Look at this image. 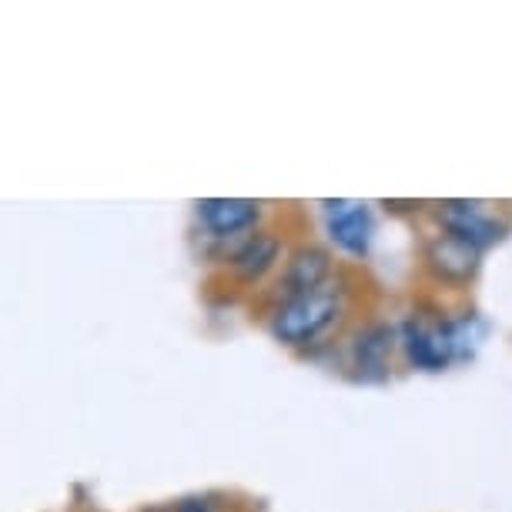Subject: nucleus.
I'll list each match as a JSON object with an SVG mask.
<instances>
[{
  "mask_svg": "<svg viewBox=\"0 0 512 512\" xmlns=\"http://www.w3.org/2000/svg\"><path fill=\"white\" fill-rule=\"evenodd\" d=\"M345 315V298L342 288L325 285L318 292L288 298L278 302L268 315V335L275 342L288 345V349H312L332 328L342 322Z\"/></svg>",
  "mask_w": 512,
  "mask_h": 512,
  "instance_id": "f257e3e1",
  "label": "nucleus"
},
{
  "mask_svg": "<svg viewBox=\"0 0 512 512\" xmlns=\"http://www.w3.org/2000/svg\"><path fill=\"white\" fill-rule=\"evenodd\" d=\"M399 332V349L405 362L412 369L422 372H442L452 365V332L449 318H425V315H409L405 322L395 328Z\"/></svg>",
  "mask_w": 512,
  "mask_h": 512,
  "instance_id": "f03ea898",
  "label": "nucleus"
},
{
  "mask_svg": "<svg viewBox=\"0 0 512 512\" xmlns=\"http://www.w3.org/2000/svg\"><path fill=\"white\" fill-rule=\"evenodd\" d=\"M422 268L425 275L432 278L436 285H446V288H469L476 282L479 268H482V251H476L472 245H466L462 238L456 235H432L425 241L422 248Z\"/></svg>",
  "mask_w": 512,
  "mask_h": 512,
  "instance_id": "7ed1b4c3",
  "label": "nucleus"
},
{
  "mask_svg": "<svg viewBox=\"0 0 512 512\" xmlns=\"http://www.w3.org/2000/svg\"><path fill=\"white\" fill-rule=\"evenodd\" d=\"M282 262H285L282 272H278V278H275V305L288 302V298L318 292V288H325L328 282H332V272H335L332 251L315 245V241H302V245H295Z\"/></svg>",
  "mask_w": 512,
  "mask_h": 512,
  "instance_id": "20e7f679",
  "label": "nucleus"
},
{
  "mask_svg": "<svg viewBox=\"0 0 512 512\" xmlns=\"http://www.w3.org/2000/svg\"><path fill=\"white\" fill-rule=\"evenodd\" d=\"M265 205L251 198H201L195 201V221L208 238L235 245L238 238L262 228Z\"/></svg>",
  "mask_w": 512,
  "mask_h": 512,
  "instance_id": "39448f33",
  "label": "nucleus"
},
{
  "mask_svg": "<svg viewBox=\"0 0 512 512\" xmlns=\"http://www.w3.org/2000/svg\"><path fill=\"white\" fill-rule=\"evenodd\" d=\"M436 221L446 235L462 238L476 251H489L509 235V221L492 215L479 201H442L436 208Z\"/></svg>",
  "mask_w": 512,
  "mask_h": 512,
  "instance_id": "423d86ee",
  "label": "nucleus"
},
{
  "mask_svg": "<svg viewBox=\"0 0 512 512\" xmlns=\"http://www.w3.org/2000/svg\"><path fill=\"white\" fill-rule=\"evenodd\" d=\"M282 258H285L282 238L268 228H258L231 245V251L225 255V265L238 285L258 288L278 265H282Z\"/></svg>",
  "mask_w": 512,
  "mask_h": 512,
  "instance_id": "0eeeda50",
  "label": "nucleus"
},
{
  "mask_svg": "<svg viewBox=\"0 0 512 512\" xmlns=\"http://www.w3.org/2000/svg\"><path fill=\"white\" fill-rule=\"evenodd\" d=\"M325 231L338 251L352 258H365L375 238V215L362 201H322Z\"/></svg>",
  "mask_w": 512,
  "mask_h": 512,
  "instance_id": "6e6552de",
  "label": "nucleus"
},
{
  "mask_svg": "<svg viewBox=\"0 0 512 512\" xmlns=\"http://www.w3.org/2000/svg\"><path fill=\"white\" fill-rule=\"evenodd\" d=\"M399 349V332L389 322H372L359 328V335L352 338V369L355 379L362 382H385L389 379V362L392 352Z\"/></svg>",
  "mask_w": 512,
  "mask_h": 512,
  "instance_id": "1a4fd4ad",
  "label": "nucleus"
},
{
  "mask_svg": "<svg viewBox=\"0 0 512 512\" xmlns=\"http://www.w3.org/2000/svg\"><path fill=\"white\" fill-rule=\"evenodd\" d=\"M171 509L175 512H215L208 496H181L178 502H171Z\"/></svg>",
  "mask_w": 512,
  "mask_h": 512,
  "instance_id": "9d476101",
  "label": "nucleus"
},
{
  "mask_svg": "<svg viewBox=\"0 0 512 512\" xmlns=\"http://www.w3.org/2000/svg\"><path fill=\"white\" fill-rule=\"evenodd\" d=\"M141 512H175L171 506H148V509H141Z\"/></svg>",
  "mask_w": 512,
  "mask_h": 512,
  "instance_id": "9b49d317",
  "label": "nucleus"
}]
</instances>
